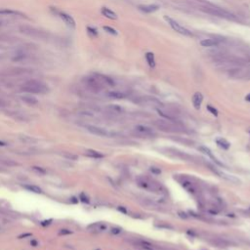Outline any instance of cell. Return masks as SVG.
Returning a JSON list of instances; mask_svg holds the SVG:
<instances>
[{"label": "cell", "instance_id": "cell-1", "mask_svg": "<svg viewBox=\"0 0 250 250\" xmlns=\"http://www.w3.org/2000/svg\"><path fill=\"white\" fill-rule=\"evenodd\" d=\"M154 125L159 130L168 133H183L186 131V128L179 121H172L163 118L154 121Z\"/></svg>", "mask_w": 250, "mask_h": 250}, {"label": "cell", "instance_id": "cell-2", "mask_svg": "<svg viewBox=\"0 0 250 250\" xmlns=\"http://www.w3.org/2000/svg\"><path fill=\"white\" fill-rule=\"evenodd\" d=\"M137 184H138V186L142 188V189L148 191H151V193L159 194L166 193L165 189H164V187L161 185V184H159L158 182H156L154 180H152L148 177H146V176H141V177L137 179Z\"/></svg>", "mask_w": 250, "mask_h": 250}, {"label": "cell", "instance_id": "cell-3", "mask_svg": "<svg viewBox=\"0 0 250 250\" xmlns=\"http://www.w3.org/2000/svg\"><path fill=\"white\" fill-rule=\"evenodd\" d=\"M22 90L31 94H44L48 92V87L41 81L29 80L22 85Z\"/></svg>", "mask_w": 250, "mask_h": 250}, {"label": "cell", "instance_id": "cell-4", "mask_svg": "<svg viewBox=\"0 0 250 250\" xmlns=\"http://www.w3.org/2000/svg\"><path fill=\"white\" fill-rule=\"evenodd\" d=\"M85 86L93 93H99L104 88V84L96 76H88L83 79Z\"/></svg>", "mask_w": 250, "mask_h": 250}, {"label": "cell", "instance_id": "cell-5", "mask_svg": "<svg viewBox=\"0 0 250 250\" xmlns=\"http://www.w3.org/2000/svg\"><path fill=\"white\" fill-rule=\"evenodd\" d=\"M20 30H21L23 33L29 35V36L34 37V38H39V39L48 38V34L45 33L44 31H41V30H39L37 29H34V27H31V26H23L20 27Z\"/></svg>", "mask_w": 250, "mask_h": 250}, {"label": "cell", "instance_id": "cell-6", "mask_svg": "<svg viewBox=\"0 0 250 250\" xmlns=\"http://www.w3.org/2000/svg\"><path fill=\"white\" fill-rule=\"evenodd\" d=\"M133 134L135 136L141 137V138H148V137H152L155 135L154 129L148 127L146 125H137L133 129Z\"/></svg>", "mask_w": 250, "mask_h": 250}, {"label": "cell", "instance_id": "cell-7", "mask_svg": "<svg viewBox=\"0 0 250 250\" xmlns=\"http://www.w3.org/2000/svg\"><path fill=\"white\" fill-rule=\"evenodd\" d=\"M164 20H165V21L168 23V25H169L175 31H177V32L181 33L183 35H186V36H193V33H191L189 29H187L186 27L182 26L179 23L176 22L175 20L167 17V16H164Z\"/></svg>", "mask_w": 250, "mask_h": 250}, {"label": "cell", "instance_id": "cell-8", "mask_svg": "<svg viewBox=\"0 0 250 250\" xmlns=\"http://www.w3.org/2000/svg\"><path fill=\"white\" fill-rule=\"evenodd\" d=\"M86 130L90 132L93 135L96 136H101V137H111L114 135V133H111L108 131L107 129H105L103 127L96 126V125H86L85 126Z\"/></svg>", "mask_w": 250, "mask_h": 250}, {"label": "cell", "instance_id": "cell-9", "mask_svg": "<svg viewBox=\"0 0 250 250\" xmlns=\"http://www.w3.org/2000/svg\"><path fill=\"white\" fill-rule=\"evenodd\" d=\"M202 10H204L205 12H207V13H209V14L219 16V17H223V18H227V19L236 18L233 14H230L229 12L222 10L220 8H217V7H202Z\"/></svg>", "mask_w": 250, "mask_h": 250}, {"label": "cell", "instance_id": "cell-10", "mask_svg": "<svg viewBox=\"0 0 250 250\" xmlns=\"http://www.w3.org/2000/svg\"><path fill=\"white\" fill-rule=\"evenodd\" d=\"M134 245L136 247H138L142 250H158V248H156L154 244L151 243V242H148L147 240H143V239H136L134 241Z\"/></svg>", "mask_w": 250, "mask_h": 250}, {"label": "cell", "instance_id": "cell-11", "mask_svg": "<svg viewBox=\"0 0 250 250\" xmlns=\"http://www.w3.org/2000/svg\"><path fill=\"white\" fill-rule=\"evenodd\" d=\"M105 111H107L109 114H111L113 116L120 115L124 112V109L118 105H108V107L105 108Z\"/></svg>", "mask_w": 250, "mask_h": 250}, {"label": "cell", "instance_id": "cell-12", "mask_svg": "<svg viewBox=\"0 0 250 250\" xmlns=\"http://www.w3.org/2000/svg\"><path fill=\"white\" fill-rule=\"evenodd\" d=\"M136 103L145 105H151V107H155V105L160 107V103L154 98H140L139 100L136 101Z\"/></svg>", "mask_w": 250, "mask_h": 250}, {"label": "cell", "instance_id": "cell-13", "mask_svg": "<svg viewBox=\"0 0 250 250\" xmlns=\"http://www.w3.org/2000/svg\"><path fill=\"white\" fill-rule=\"evenodd\" d=\"M59 17H60V18L62 20V21H64L69 26H70V27H75V21H74L73 18H72L70 15L61 12V13H59Z\"/></svg>", "mask_w": 250, "mask_h": 250}, {"label": "cell", "instance_id": "cell-14", "mask_svg": "<svg viewBox=\"0 0 250 250\" xmlns=\"http://www.w3.org/2000/svg\"><path fill=\"white\" fill-rule=\"evenodd\" d=\"M198 151H200L202 154H206V155H208L209 157L211 158L213 160L214 162H216L218 165H222V163L221 162H219V160L215 157V156L213 155V154L212 152H211V151L209 150L208 148H206V147H203V146H200V147H198Z\"/></svg>", "mask_w": 250, "mask_h": 250}, {"label": "cell", "instance_id": "cell-15", "mask_svg": "<svg viewBox=\"0 0 250 250\" xmlns=\"http://www.w3.org/2000/svg\"><path fill=\"white\" fill-rule=\"evenodd\" d=\"M202 101H203V96H202V94L201 93H199V92H197L194 95L193 97V104H194V107L197 108V109H199L200 108V105H201V103H202Z\"/></svg>", "mask_w": 250, "mask_h": 250}, {"label": "cell", "instance_id": "cell-16", "mask_svg": "<svg viewBox=\"0 0 250 250\" xmlns=\"http://www.w3.org/2000/svg\"><path fill=\"white\" fill-rule=\"evenodd\" d=\"M95 76L102 82V83L104 84V86H105V85H108V86H114V81H113L111 77L105 76V75H102V74H96Z\"/></svg>", "mask_w": 250, "mask_h": 250}, {"label": "cell", "instance_id": "cell-17", "mask_svg": "<svg viewBox=\"0 0 250 250\" xmlns=\"http://www.w3.org/2000/svg\"><path fill=\"white\" fill-rule=\"evenodd\" d=\"M200 45L203 47H216L219 45V41L217 39L213 38H208V39H203L200 41Z\"/></svg>", "mask_w": 250, "mask_h": 250}, {"label": "cell", "instance_id": "cell-18", "mask_svg": "<svg viewBox=\"0 0 250 250\" xmlns=\"http://www.w3.org/2000/svg\"><path fill=\"white\" fill-rule=\"evenodd\" d=\"M107 96L111 98V99H124V98L127 97V94L124 93V92H120V91H111V92H108L107 94Z\"/></svg>", "mask_w": 250, "mask_h": 250}, {"label": "cell", "instance_id": "cell-19", "mask_svg": "<svg viewBox=\"0 0 250 250\" xmlns=\"http://www.w3.org/2000/svg\"><path fill=\"white\" fill-rule=\"evenodd\" d=\"M101 12H102V14H103L105 17L108 18V19H111V20H116L117 19V15L113 11L109 10L108 8L103 7V8H102Z\"/></svg>", "mask_w": 250, "mask_h": 250}, {"label": "cell", "instance_id": "cell-20", "mask_svg": "<svg viewBox=\"0 0 250 250\" xmlns=\"http://www.w3.org/2000/svg\"><path fill=\"white\" fill-rule=\"evenodd\" d=\"M21 99H22V101L23 102V103H26V104L29 105H34L38 104V100L36 99V98L32 97V96H29V95L23 96Z\"/></svg>", "mask_w": 250, "mask_h": 250}, {"label": "cell", "instance_id": "cell-21", "mask_svg": "<svg viewBox=\"0 0 250 250\" xmlns=\"http://www.w3.org/2000/svg\"><path fill=\"white\" fill-rule=\"evenodd\" d=\"M158 5H146V6H140L139 9L143 11L144 13H154L156 10H158Z\"/></svg>", "mask_w": 250, "mask_h": 250}, {"label": "cell", "instance_id": "cell-22", "mask_svg": "<svg viewBox=\"0 0 250 250\" xmlns=\"http://www.w3.org/2000/svg\"><path fill=\"white\" fill-rule=\"evenodd\" d=\"M213 243L216 244L219 247H228L230 245V242L227 241L225 239H223V238H219V237H215L213 239Z\"/></svg>", "mask_w": 250, "mask_h": 250}, {"label": "cell", "instance_id": "cell-23", "mask_svg": "<svg viewBox=\"0 0 250 250\" xmlns=\"http://www.w3.org/2000/svg\"><path fill=\"white\" fill-rule=\"evenodd\" d=\"M23 187L25 188L26 190H27V191H32V193H35V194H42L41 188H39V187L36 186V185H23Z\"/></svg>", "mask_w": 250, "mask_h": 250}, {"label": "cell", "instance_id": "cell-24", "mask_svg": "<svg viewBox=\"0 0 250 250\" xmlns=\"http://www.w3.org/2000/svg\"><path fill=\"white\" fill-rule=\"evenodd\" d=\"M85 154L89 156V157H93V158H102L104 157V155L101 154V152L97 151H94V150H88L86 151Z\"/></svg>", "mask_w": 250, "mask_h": 250}, {"label": "cell", "instance_id": "cell-25", "mask_svg": "<svg viewBox=\"0 0 250 250\" xmlns=\"http://www.w3.org/2000/svg\"><path fill=\"white\" fill-rule=\"evenodd\" d=\"M146 60L148 62V66H151V68H154L155 66V60H154V55L152 53H147L146 54Z\"/></svg>", "mask_w": 250, "mask_h": 250}, {"label": "cell", "instance_id": "cell-26", "mask_svg": "<svg viewBox=\"0 0 250 250\" xmlns=\"http://www.w3.org/2000/svg\"><path fill=\"white\" fill-rule=\"evenodd\" d=\"M0 15H5V16H13V15H19V16H23L22 13H20L18 11H13V10H9V9H3L0 10Z\"/></svg>", "mask_w": 250, "mask_h": 250}, {"label": "cell", "instance_id": "cell-27", "mask_svg": "<svg viewBox=\"0 0 250 250\" xmlns=\"http://www.w3.org/2000/svg\"><path fill=\"white\" fill-rule=\"evenodd\" d=\"M216 143H217V145L219 147L222 148H225V150H228V148H230V143L227 142L225 139H217Z\"/></svg>", "mask_w": 250, "mask_h": 250}, {"label": "cell", "instance_id": "cell-28", "mask_svg": "<svg viewBox=\"0 0 250 250\" xmlns=\"http://www.w3.org/2000/svg\"><path fill=\"white\" fill-rule=\"evenodd\" d=\"M32 170L34 172H36V173H38V174H46L47 173L45 168H42V167H39V166H33Z\"/></svg>", "mask_w": 250, "mask_h": 250}, {"label": "cell", "instance_id": "cell-29", "mask_svg": "<svg viewBox=\"0 0 250 250\" xmlns=\"http://www.w3.org/2000/svg\"><path fill=\"white\" fill-rule=\"evenodd\" d=\"M104 29L107 31V32L108 33H111L112 35H117V31L114 29H112V27H109V26H104Z\"/></svg>", "mask_w": 250, "mask_h": 250}, {"label": "cell", "instance_id": "cell-30", "mask_svg": "<svg viewBox=\"0 0 250 250\" xmlns=\"http://www.w3.org/2000/svg\"><path fill=\"white\" fill-rule=\"evenodd\" d=\"M207 109L212 113V114L214 115H217L218 114V111H217V109L216 108H214L213 107H211V105H207Z\"/></svg>", "mask_w": 250, "mask_h": 250}, {"label": "cell", "instance_id": "cell-31", "mask_svg": "<svg viewBox=\"0 0 250 250\" xmlns=\"http://www.w3.org/2000/svg\"><path fill=\"white\" fill-rule=\"evenodd\" d=\"M2 162H3V163H5L6 165H10V166H11V165H17V163L14 162L13 160H10V159H8V160H7V159H5V160H2Z\"/></svg>", "mask_w": 250, "mask_h": 250}, {"label": "cell", "instance_id": "cell-32", "mask_svg": "<svg viewBox=\"0 0 250 250\" xmlns=\"http://www.w3.org/2000/svg\"><path fill=\"white\" fill-rule=\"evenodd\" d=\"M87 30H88V32L90 33V34H92L93 36H97V31H96V29H92V27H87Z\"/></svg>", "mask_w": 250, "mask_h": 250}, {"label": "cell", "instance_id": "cell-33", "mask_svg": "<svg viewBox=\"0 0 250 250\" xmlns=\"http://www.w3.org/2000/svg\"><path fill=\"white\" fill-rule=\"evenodd\" d=\"M59 233L60 234H70V233H72V230H69L64 229V230H61L60 232H59Z\"/></svg>", "mask_w": 250, "mask_h": 250}, {"label": "cell", "instance_id": "cell-34", "mask_svg": "<svg viewBox=\"0 0 250 250\" xmlns=\"http://www.w3.org/2000/svg\"><path fill=\"white\" fill-rule=\"evenodd\" d=\"M65 156L66 158H69V159H73V160H75L77 158V156L76 155H73V154H66Z\"/></svg>", "mask_w": 250, "mask_h": 250}, {"label": "cell", "instance_id": "cell-35", "mask_svg": "<svg viewBox=\"0 0 250 250\" xmlns=\"http://www.w3.org/2000/svg\"><path fill=\"white\" fill-rule=\"evenodd\" d=\"M111 233H114V234H118V233H121V229H119V228H112L111 229Z\"/></svg>", "mask_w": 250, "mask_h": 250}, {"label": "cell", "instance_id": "cell-36", "mask_svg": "<svg viewBox=\"0 0 250 250\" xmlns=\"http://www.w3.org/2000/svg\"><path fill=\"white\" fill-rule=\"evenodd\" d=\"M81 199H82V201H84V202H88L89 201L87 197H84V194H81Z\"/></svg>", "mask_w": 250, "mask_h": 250}, {"label": "cell", "instance_id": "cell-37", "mask_svg": "<svg viewBox=\"0 0 250 250\" xmlns=\"http://www.w3.org/2000/svg\"><path fill=\"white\" fill-rule=\"evenodd\" d=\"M5 105H6L5 101H3L2 99H0V107H5Z\"/></svg>", "mask_w": 250, "mask_h": 250}, {"label": "cell", "instance_id": "cell-38", "mask_svg": "<svg viewBox=\"0 0 250 250\" xmlns=\"http://www.w3.org/2000/svg\"><path fill=\"white\" fill-rule=\"evenodd\" d=\"M31 236L30 233H26V234H23V236H20V238H21V237H26V236Z\"/></svg>", "mask_w": 250, "mask_h": 250}, {"label": "cell", "instance_id": "cell-39", "mask_svg": "<svg viewBox=\"0 0 250 250\" xmlns=\"http://www.w3.org/2000/svg\"><path fill=\"white\" fill-rule=\"evenodd\" d=\"M6 143H4V142H2V141H0V147H5L6 146Z\"/></svg>", "mask_w": 250, "mask_h": 250}, {"label": "cell", "instance_id": "cell-40", "mask_svg": "<svg viewBox=\"0 0 250 250\" xmlns=\"http://www.w3.org/2000/svg\"><path fill=\"white\" fill-rule=\"evenodd\" d=\"M244 213H245V214H247L248 216H250V208H249V209H247V210H246Z\"/></svg>", "mask_w": 250, "mask_h": 250}]
</instances>
